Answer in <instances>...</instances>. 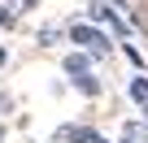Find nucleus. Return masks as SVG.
Wrapping results in <instances>:
<instances>
[{
	"label": "nucleus",
	"mask_w": 148,
	"mask_h": 143,
	"mask_svg": "<svg viewBox=\"0 0 148 143\" xmlns=\"http://www.w3.org/2000/svg\"><path fill=\"white\" fill-rule=\"evenodd\" d=\"M65 39L79 43V48L92 52V56H109V52H113V39H109L96 22H70V26H65Z\"/></svg>",
	"instance_id": "f257e3e1"
},
{
	"label": "nucleus",
	"mask_w": 148,
	"mask_h": 143,
	"mask_svg": "<svg viewBox=\"0 0 148 143\" xmlns=\"http://www.w3.org/2000/svg\"><path fill=\"white\" fill-rule=\"evenodd\" d=\"M87 22H96V26H109L113 35H131V22H122L118 18V9H109V5H100V0H92V5H87Z\"/></svg>",
	"instance_id": "f03ea898"
},
{
	"label": "nucleus",
	"mask_w": 148,
	"mask_h": 143,
	"mask_svg": "<svg viewBox=\"0 0 148 143\" xmlns=\"http://www.w3.org/2000/svg\"><path fill=\"white\" fill-rule=\"evenodd\" d=\"M61 69L70 78H83V74H92V56L87 52H70V56H61Z\"/></svg>",
	"instance_id": "7ed1b4c3"
},
{
	"label": "nucleus",
	"mask_w": 148,
	"mask_h": 143,
	"mask_svg": "<svg viewBox=\"0 0 148 143\" xmlns=\"http://www.w3.org/2000/svg\"><path fill=\"white\" fill-rule=\"evenodd\" d=\"M57 139H65V143H105L96 130H87V126H65V130H57Z\"/></svg>",
	"instance_id": "20e7f679"
},
{
	"label": "nucleus",
	"mask_w": 148,
	"mask_h": 143,
	"mask_svg": "<svg viewBox=\"0 0 148 143\" xmlns=\"http://www.w3.org/2000/svg\"><path fill=\"white\" fill-rule=\"evenodd\" d=\"M126 96H131L135 104H144V108H148V78H144V74H135V78L126 83Z\"/></svg>",
	"instance_id": "39448f33"
},
{
	"label": "nucleus",
	"mask_w": 148,
	"mask_h": 143,
	"mask_svg": "<svg viewBox=\"0 0 148 143\" xmlns=\"http://www.w3.org/2000/svg\"><path fill=\"white\" fill-rule=\"evenodd\" d=\"M74 91H79V96H100V78H96V74L74 78Z\"/></svg>",
	"instance_id": "423d86ee"
},
{
	"label": "nucleus",
	"mask_w": 148,
	"mask_h": 143,
	"mask_svg": "<svg viewBox=\"0 0 148 143\" xmlns=\"http://www.w3.org/2000/svg\"><path fill=\"white\" fill-rule=\"evenodd\" d=\"M122 56H126V61H131L135 69H144V65H148V61H144V52H139L135 43H122Z\"/></svg>",
	"instance_id": "0eeeda50"
},
{
	"label": "nucleus",
	"mask_w": 148,
	"mask_h": 143,
	"mask_svg": "<svg viewBox=\"0 0 148 143\" xmlns=\"http://www.w3.org/2000/svg\"><path fill=\"white\" fill-rule=\"evenodd\" d=\"M57 35H61L57 26H44V30H39V43H44V48H52V43H57Z\"/></svg>",
	"instance_id": "6e6552de"
},
{
	"label": "nucleus",
	"mask_w": 148,
	"mask_h": 143,
	"mask_svg": "<svg viewBox=\"0 0 148 143\" xmlns=\"http://www.w3.org/2000/svg\"><path fill=\"white\" fill-rule=\"evenodd\" d=\"M0 26H13V13L9 9H0Z\"/></svg>",
	"instance_id": "1a4fd4ad"
},
{
	"label": "nucleus",
	"mask_w": 148,
	"mask_h": 143,
	"mask_svg": "<svg viewBox=\"0 0 148 143\" xmlns=\"http://www.w3.org/2000/svg\"><path fill=\"white\" fill-rule=\"evenodd\" d=\"M39 5V0H18V9H35Z\"/></svg>",
	"instance_id": "9d476101"
},
{
	"label": "nucleus",
	"mask_w": 148,
	"mask_h": 143,
	"mask_svg": "<svg viewBox=\"0 0 148 143\" xmlns=\"http://www.w3.org/2000/svg\"><path fill=\"white\" fill-rule=\"evenodd\" d=\"M144 117H148V108H144Z\"/></svg>",
	"instance_id": "9b49d317"
}]
</instances>
